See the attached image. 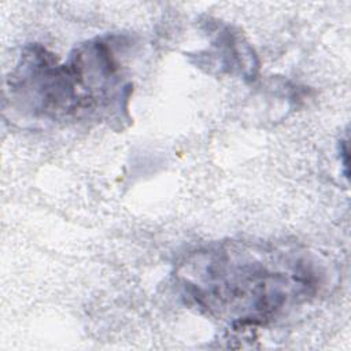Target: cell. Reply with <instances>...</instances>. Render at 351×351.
<instances>
[{"instance_id":"obj_2","label":"cell","mask_w":351,"mask_h":351,"mask_svg":"<svg viewBox=\"0 0 351 351\" xmlns=\"http://www.w3.org/2000/svg\"><path fill=\"white\" fill-rule=\"evenodd\" d=\"M114 37L75 48L66 63L41 45L25 49L10 75V97L33 117L51 121L104 117L126 110L130 85L123 82Z\"/></svg>"},{"instance_id":"obj_1","label":"cell","mask_w":351,"mask_h":351,"mask_svg":"<svg viewBox=\"0 0 351 351\" xmlns=\"http://www.w3.org/2000/svg\"><path fill=\"white\" fill-rule=\"evenodd\" d=\"M176 277L188 302L244 330L315 296L324 271L313 255L295 247L228 241L188 254Z\"/></svg>"}]
</instances>
